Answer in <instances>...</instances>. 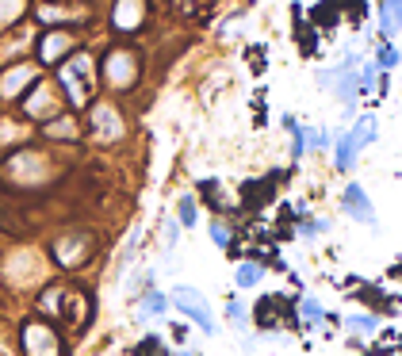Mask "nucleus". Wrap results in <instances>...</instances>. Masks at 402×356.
Segmentation results:
<instances>
[{
  "label": "nucleus",
  "instance_id": "5",
  "mask_svg": "<svg viewBox=\"0 0 402 356\" xmlns=\"http://www.w3.org/2000/svg\"><path fill=\"white\" fill-rule=\"evenodd\" d=\"M349 138H352V146H357V149H364L368 142H376V115H364L360 123L352 127Z\"/></svg>",
  "mask_w": 402,
  "mask_h": 356
},
{
  "label": "nucleus",
  "instance_id": "11",
  "mask_svg": "<svg viewBox=\"0 0 402 356\" xmlns=\"http://www.w3.org/2000/svg\"><path fill=\"white\" fill-rule=\"evenodd\" d=\"M376 318H372V314H352L349 318V330H357V333H376Z\"/></svg>",
  "mask_w": 402,
  "mask_h": 356
},
{
  "label": "nucleus",
  "instance_id": "8",
  "mask_svg": "<svg viewBox=\"0 0 402 356\" xmlns=\"http://www.w3.org/2000/svg\"><path fill=\"white\" fill-rule=\"evenodd\" d=\"M383 35H398V0H383Z\"/></svg>",
  "mask_w": 402,
  "mask_h": 356
},
{
  "label": "nucleus",
  "instance_id": "15",
  "mask_svg": "<svg viewBox=\"0 0 402 356\" xmlns=\"http://www.w3.org/2000/svg\"><path fill=\"white\" fill-rule=\"evenodd\" d=\"M303 314H306V322H322V303L318 299H303Z\"/></svg>",
  "mask_w": 402,
  "mask_h": 356
},
{
  "label": "nucleus",
  "instance_id": "12",
  "mask_svg": "<svg viewBox=\"0 0 402 356\" xmlns=\"http://www.w3.org/2000/svg\"><path fill=\"white\" fill-rule=\"evenodd\" d=\"M226 318H230V326H238V330H246V326H249V311H246V306H238V303L226 306Z\"/></svg>",
  "mask_w": 402,
  "mask_h": 356
},
{
  "label": "nucleus",
  "instance_id": "14",
  "mask_svg": "<svg viewBox=\"0 0 402 356\" xmlns=\"http://www.w3.org/2000/svg\"><path fill=\"white\" fill-rule=\"evenodd\" d=\"M46 134H54V138H77V127H73L69 119H62V123H50V127H46Z\"/></svg>",
  "mask_w": 402,
  "mask_h": 356
},
{
  "label": "nucleus",
  "instance_id": "2",
  "mask_svg": "<svg viewBox=\"0 0 402 356\" xmlns=\"http://www.w3.org/2000/svg\"><path fill=\"white\" fill-rule=\"evenodd\" d=\"M92 127H96V134H100V142H115L119 134H123V119L115 115L108 104H100V108H92Z\"/></svg>",
  "mask_w": 402,
  "mask_h": 356
},
{
  "label": "nucleus",
  "instance_id": "18",
  "mask_svg": "<svg viewBox=\"0 0 402 356\" xmlns=\"http://www.w3.org/2000/svg\"><path fill=\"white\" fill-rule=\"evenodd\" d=\"M157 349H161V341H157V337H149V341H142V345H138V356H161V352H157Z\"/></svg>",
  "mask_w": 402,
  "mask_h": 356
},
{
  "label": "nucleus",
  "instance_id": "6",
  "mask_svg": "<svg viewBox=\"0 0 402 356\" xmlns=\"http://www.w3.org/2000/svg\"><path fill=\"white\" fill-rule=\"evenodd\" d=\"M260 276H265V268H260V265H238V272H234V284H238V287H257Z\"/></svg>",
  "mask_w": 402,
  "mask_h": 356
},
{
  "label": "nucleus",
  "instance_id": "4",
  "mask_svg": "<svg viewBox=\"0 0 402 356\" xmlns=\"http://www.w3.org/2000/svg\"><path fill=\"white\" fill-rule=\"evenodd\" d=\"M54 253H58V260L62 265H81L85 260V238H62L58 246H54Z\"/></svg>",
  "mask_w": 402,
  "mask_h": 356
},
{
  "label": "nucleus",
  "instance_id": "7",
  "mask_svg": "<svg viewBox=\"0 0 402 356\" xmlns=\"http://www.w3.org/2000/svg\"><path fill=\"white\" fill-rule=\"evenodd\" d=\"M35 77V69L31 65H20V69H12V77H4V84H0V92H4V96H12L16 88H20L23 81H31Z\"/></svg>",
  "mask_w": 402,
  "mask_h": 356
},
{
  "label": "nucleus",
  "instance_id": "13",
  "mask_svg": "<svg viewBox=\"0 0 402 356\" xmlns=\"http://www.w3.org/2000/svg\"><path fill=\"white\" fill-rule=\"evenodd\" d=\"M142 306H146L149 314H165V311H169V299H165V295H157V292H149Z\"/></svg>",
  "mask_w": 402,
  "mask_h": 356
},
{
  "label": "nucleus",
  "instance_id": "1",
  "mask_svg": "<svg viewBox=\"0 0 402 356\" xmlns=\"http://www.w3.org/2000/svg\"><path fill=\"white\" fill-rule=\"evenodd\" d=\"M173 303L180 306V311L188 314V318H195V326H200V330H207V333H214V330H219V326L211 322V311H207V306H203V299L195 295L192 287H176Z\"/></svg>",
  "mask_w": 402,
  "mask_h": 356
},
{
  "label": "nucleus",
  "instance_id": "10",
  "mask_svg": "<svg viewBox=\"0 0 402 356\" xmlns=\"http://www.w3.org/2000/svg\"><path fill=\"white\" fill-rule=\"evenodd\" d=\"M65 50H69V35H50L46 46H42V58L50 62V58H58V54H65Z\"/></svg>",
  "mask_w": 402,
  "mask_h": 356
},
{
  "label": "nucleus",
  "instance_id": "9",
  "mask_svg": "<svg viewBox=\"0 0 402 356\" xmlns=\"http://www.w3.org/2000/svg\"><path fill=\"white\" fill-rule=\"evenodd\" d=\"M352 157H357V146H352L349 134L338 138V168H352Z\"/></svg>",
  "mask_w": 402,
  "mask_h": 356
},
{
  "label": "nucleus",
  "instance_id": "19",
  "mask_svg": "<svg viewBox=\"0 0 402 356\" xmlns=\"http://www.w3.org/2000/svg\"><path fill=\"white\" fill-rule=\"evenodd\" d=\"M211 238L219 241V246H226V241H230V238H226V230H222L219 222H211Z\"/></svg>",
  "mask_w": 402,
  "mask_h": 356
},
{
  "label": "nucleus",
  "instance_id": "16",
  "mask_svg": "<svg viewBox=\"0 0 402 356\" xmlns=\"http://www.w3.org/2000/svg\"><path fill=\"white\" fill-rule=\"evenodd\" d=\"M180 222H184V226H192V222H195V203L188 200V195L180 200Z\"/></svg>",
  "mask_w": 402,
  "mask_h": 356
},
{
  "label": "nucleus",
  "instance_id": "17",
  "mask_svg": "<svg viewBox=\"0 0 402 356\" xmlns=\"http://www.w3.org/2000/svg\"><path fill=\"white\" fill-rule=\"evenodd\" d=\"M379 65H383V69L398 65V50H395V46H383V50H379Z\"/></svg>",
  "mask_w": 402,
  "mask_h": 356
},
{
  "label": "nucleus",
  "instance_id": "3",
  "mask_svg": "<svg viewBox=\"0 0 402 356\" xmlns=\"http://www.w3.org/2000/svg\"><path fill=\"white\" fill-rule=\"evenodd\" d=\"M345 211H349L357 222L376 226V211H372V203H368V195H364L360 184H349V192H345Z\"/></svg>",
  "mask_w": 402,
  "mask_h": 356
}]
</instances>
